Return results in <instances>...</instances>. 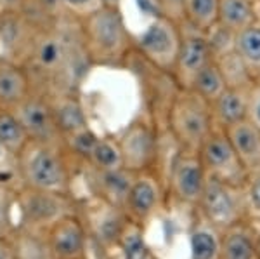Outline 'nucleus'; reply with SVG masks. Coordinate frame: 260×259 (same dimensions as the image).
Returning a JSON list of instances; mask_svg holds the SVG:
<instances>
[{
  "mask_svg": "<svg viewBox=\"0 0 260 259\" xmlns=\"http://www.w3.org/2000/svg\"><path fill=\"white\" fill-rule=\"evenodd\" d=\"M78 24L83 56L90 65L120 66L134 51V35L121 9L101 7Z\"/></svg>",
  "mask_w": 260,
  "mask_h": 259,
  "instance_id": "nucleus-1",
  "label": "nucleus"
},
{
  "mask_svg": "<svg viewBox=\"0 0 260 259\" xmlns=\"http://www.w3.org/2000/svg\"><path fill=\"white\" fill-rule=\"evenodd\" d=\"M66 148L30 139L16 155L21 186L49 193L71 195V170Z\"/></svg>",
  "mask_w": 260,
  "mask_h": 259,
  "instance_id": "nucleus-2",
  "label": "nucleus"
},
{
  "mask_svg": "<svg viewBox=\"0 0 260 259\" xmlns=\"http://www.w3.org/2000/svg\"><path fill=\"white\" fill-rule=\"evenodd\" d=\"M215 127L210 103L191 89H177L167 111V129L177 150L198 153L201 143Z\"/></svg>",
  "mask_w": 260,
  "mask_h": 259,
  "instance_id": "nucleus-3",
  "label": "nucleus"
},
{
  "mask_svg": "<svg viewBox=\"0 0 260 259\" xmlns=\"http://www.w3.org/2000/svg\"><path fill=\"white\" fill-rule=\"evenodd\" d=\"M182 35V24L158 14L149 19L141 33L134 35V49H137L154 70L172 75Z\"/></svg>",
  "mask_w": 260,
  "mask_h": 259,
  "instance_id": "nucleus-4",
  "label": "nucleus"
},
{
  "mask_svg": "<svg viewBox=\"0 0 260 259\" xmlns=\"http://www.w3.org/2000/svg\"><path fill=\"white\" fill-rule=\"evenodd\" d=\"M198 216L220 232L248 221L245 188L207 178L203 193L196 204Z\"/></svg>",
  "mask_w": 260,
  "mask_h": 259,
  "instance_id": "nucleus-5",
  "label": "nucleus"
},
{
  "mask_svg": "<svg viewBox=\"0 0 260 259\" xmlns=\"http://www.w3.org/2000/svg\"><path fill=\"white\" fill-rule=\"evenodd\" d=\"M14 204L18 206L21 216L19 228L39 233L47 232L57 219L77 212L71 195L49 193L26 186H21L14 191Z\"/></svg>",
  "mask_w": 260,
  "mask_h": 259,
  "instance_id": "nucleus-6",
  "label": "nucleus"
},
{
  "mask_svg": "<svg viewBox=\"0 0 260 259\" xmlns=\"http://www.w3.org/2000/svg\"><path fill=\"white\" fill-rule=\"evenodd\" d=\"M116 141L125 170L132 174L156 170L160 158V132L153 122L136 120L121 131Z\"/></svg>",
  "mask_w": 260,
  "mask_h": 259,
  "instance_id": "nucleus-7",
  "label": "nucleus"
},
{
  "mask_svg": "<svg viewBox=\"0 0 260 259\" xmlns=\"http://www.w3.org/2000/svg\"><path fill=\"white\" fill-rule=\"evenodd\" d=\"M198 157L208 178L219 179V181L229 183V185H245L248 172L238 158L224 129H212V132L200 146Z\"/></svg>",
  "mask_w": 260,
  "mask_h": 259,
  "instance_id": "nucleus-8",
  "label": "nucleus"
},
{
  "mask_svg": "<svg viewBox=\"0 0 260 259\" xmlns=\"http://www.w3.org/2000/svg\"><path fill=\"white\" fill-rule=\"evenodd\" d=\"M207 178L208 176L205 172V167L201 164L198 153L177 150L169 167L167 186H169L170 195L177 202L196 207L201 193H203Z\"/></svg>",
  "mask_w": 260,
  "mask_h": 259,
  "instance_id": "nucleus-9",
  "label": "nucleus"
},
{
  "mask_svg": "<svg viewBox=\"0 0 260 259\" xmlns=\"http://www.w3.org/2000/svg\"><path fill=\"white\" fill-rule=\"evenodd\" d=\"M19 122L23 124L24 131L30 139L40 143L64 146V137L61 136L52 113V106L47 96L31 93L12 110Z\"/></svg>",
  "mask_w": 260,
  "mask_h": 259,
  "instance_id": "nucleus-10",
  "label": "nucleus"
},
{
  "mask_svg": "<svg viewBox=\"0 0 260 259\" xmlns=\"http://www.w3.org/2000/svg\"><path fill=\"white\" fill-rule=\"evenodd\" d=\"M52 259H87L90 237L77 212L57 219L45 232Z\"/></svg>",
  "mask_w": 260,
  "mask_h": 259,
  "instance_id": "nucleus-11",
  "label": "nucleus"
},
{
  "mask_svg": "<svg viewBox=\"0 0 260 259\" xmlns=\"http://www.w3.org/2000/svg\"><path fill=\"white\" fill-rule=\"evenodd\" d=\"M163 198H165L163 185L156 170L134 174L132 185L128 188L127 198L123 204V211L130 221L144 226L160 211Z\"/></svg>",
  "mask_w": 260,
  "mask_h": 259,
  "instance_id": "nucleus-12",
  "label": "nucleus"
},
{
  "mask_svg": "<svg viewBox=\"0 0 260 259\" xmlns=\"http://www.w3.org/2000/svg\"><path fill=\"white\" fill-rule=\"evenodd\" d=\"M210 61H213V52L205 33L186 28L170 77L179 89H189L196 75Z\"/></svg>",
  "mask_w": 260,
  "mask_h": 259,
  "instance_id": "nucleus-13",
  "label": "nucleus"
},
{
  "mask_svg": "<svg viewBox=\"0 0 260 259\" xmlns=\"http://www.w3.org/2000/svg\"><path fill=\"white\" fill-rule=\"evenodd\" d=\"M82 221L90 240H94L98 247H103L110 252V249L116 247L118 244V239L128 218L123 209L111 206L95 197L94 204H90L87 209V218Z\"/></svg>",
  "mask_w": 260,
  "mask_h": 259,
  "instance_id": "nucleus-14",
  "label": "nucleus"
},
{
  "mask_svg": "<svg viewBox=\"0 0 260 259\" xmlns=\"http://www.w3.org/2000/svg\"><path fill=\"white\" fill-rule=\"evenodd\" d=\"M70 45L64 35L57 30L40 28L28 54L24 66H33L45 75H59L70 65Z\"/></svg>",
  "mask_w": 260,
  "mask_h": 259,
  "instance_id": "nucleus-15",
  "label": "nucleus"
},
{
  "mask_svg": "<svg viewBox=\"0 0 260 259\" xmlns=\"http://www.w3.org/2000/svg\"><path fill=\"white\" fill-rule=\"evenodd\" d=\"M31 91L28 66L0 56V108L14 110Z\"/></svg>",
  "mask_w": 260,
  "mask_h": 259,
  "instance_id": "nucleus-16",
  "label": "nucleus"
},
{
  "mask_svg": "<svg viewBox=\"0 0 260 259\" xmlns=\"http://www.w3.org/2000/svg\"><path fill=\"white\" fill-rule=\"evenodd\" d=\"M234 152L245 167L246 172H255L260 169V129L248 119L236 122L224 129Z\"/></svg>",
  "mask_w": 260,
  "mask_h": 259,
  "instance_id": "nucleus-17",
  "label": "nucleus"
},
{
  "mask_svg": "<svg viewBox=\"0 0 260 259\" xmlns=\"http://www.w3.org/2000/svg\"><path fill=\"white\" fill-rule=\"evenodd\" d=\"M49 101L52 106L54 120L62 137L89 127V117L77 96L56 94L54 98H49Z\"/></svg>",
  "mask_w": 260,
  "mask_h": 259,
  "instance_id": "nucleus-18",
  "label": "nucleus"
},
{
  "mask_svg": "<svg viewBox=\"0 0 260 259\" xmlns=\"http://www.w3.org/2000/svg\"><path fill=\"white\" fill-rule=\"evenodd\" d=\"M250 89H233V87H228L215 101L210 103V111L215 127L225 129L229 125L246 119Z\"/></svg>",
  "mask_w": 260,
  "mask_h": 259,
  "instance_id": "nucleus-19",
  "label": "nucleus"
},
{
  "mask_svg": "<svg viewBox=\"0 0 260 259\" xmlns=\"http://www.w3.org/2000/svg\"><path fill=\"white\" fill-rule=\"evenodd\" d=\"M92 174H94V183H92V186H94L95 197L111 204V206L123 209L128 188L132 185L134 174L125 169H116V170L92 169Z\"/></svg>",
  "mask_w": 260,
  "mask_h": 259,
  "instance_id": "nucleus-20",
  "label": "nucleus"
},
{
  "mask_svg": "<svg viewBox=\"0 0 260 259\" xmlns=\"http://www.w3.org/2000/svg\"><path fill=\"white\" fill-rule=\"evenodd\" d=\"M255 233L250 221L224 229L219 259H255Z\"/></svg>",
  "mask_w": 260,
  "mask_h": 259,
  "instance_id": "nucleus-21",
  "label": "nucleus"
},
{
  "mask_svg": "<svg viewBox=\"0 0 260 259\" xmlns=\"http://www.w3.org/2000/svg\"><path fill=\"white\" fill-rule=\"evenodd\" d=\"M222 247V232L203 218L196 219L189 232L191 259H219Z\"/></svg>",
  "mask_w": 260,
  "mask_h": 259,
  "instance_id": "nucleus-22",
  "label": "nucleus"
},
{
  "mask_svg": "<svg viewBox=\"0 0 260 259\" xmlns=\"http://www.w3.org/2000/svg\"><path fill=\"white\" fill-rule=\"evenodd\" d=\"M217 24L234 35L255 24L253 2L251 0H219Z\"/></svg>",
  "mask_w": 260,
  "mask_h": 259,
  "instance_id": "nucleus-23",
  "label": "nucleus"
},
{
  "mask_svg": "<svg viewBox=\"0 0 260 259\" xmlns=\"http://www.w3.org/2000/svg\"><path fill=\"white\" fill-rule=\"evenodd\" d=\"M233 51L248 70L251 78H257L260 75V26L251 24L245 30L238 32L234 35Z\"/></svg>",
  "mask_w": 260,
  "mask_h": 259,
  "instance_id": "nucleus-24",
  "label": "nucleus"
},
{
  "mask_svg": "<svg viewBox=\"0 0 260 259\" xmlns=\"http://www.w3.org/2000/svg\"><path fill=\"white\" fill-rule=\"evenodd\" d=\"M219 0H184L182 24L198 33L210 32L217 24Z\"/></svg>",
  "mask_w": 260,
  "mask_h": 259,
  "instance_id": "nucleus-25",
  "label": "nucleus"
},
{
  "mask_svg": "<svg viewBox=\"0 0 260 259\" xmlns=\"http://www.w3.org/2000/svg\"><path fill=\"white\" fill-rule=\"evenodd\" d=\"M115 249H118L121 259H154L146 240L144 226L130 219L125 224Z\"/></svg>",
  "mask_w": 260,
  "mask_h": 259,
  "instance_id": "nucleus-26",
  "label": "nucleus"
},
{
  "mask_svg": "<svg viewBox=\"0 0 260 259\" xmlns=\"http://www.w3.org/2000/svg\"><path fill=\"white\" fill-rule=\"evenodd\" d=\"M9 244L16 259H52L47 239L39 232L16 228V239Z\"/></svg>",
  "mask_w": 260,
  "mask_h": 259,
  "instance_id": "nucleus-27",
  "label": "nucleus"
},
{
  "mask_svg": "<svg viewBox=\"0 0 260 259\" xmlns=\"http://www.w3.org/2000/svg\"><path fill=\"white\" fill-rule=\"evenodd\" d=\"M189 89L192 93L198 94L200 98H203L207 103L215 101V99L228 89V83L224 80V75H222L215 60L208 63V65L196 75V78L192 80Z\"/></svg>",
  "mask_w": 260,
  "mask_h": 259,
  "instance_id": "nucleus-28",
  "label": "nucleus"
},
{
  "mask_svg": "<svg viewBox=\"0 0 260 259\" xmlns=\"http://www.w3.org/2000/svg\"><path fill=\"white\" fill-rule=\"evenodd\" d=\"M28 141L30 136L14 111L0 108V143L6 146L7 152L16 157L28 145Z\"/></svg>",
  "mask_w": 260,
  "mask_h": 259,
  "instance_id": "nucleus-29",
  "label": "nucleus"
},
{
  "mask_svg": "<svg viewBox=\"0 0 260 259\" xmlns=\"http://www.w3.org/2000/svg\"><path fill=\"white\" fill-rule=\"evenodd\" d=\"M87 165L95 170H116L123 169L121 162V152L116 137L99 136L98 143L92 148L89 158L85 162Z\"/></svg>",
  "mask_w": 260,
  "mask_h": 259,
  "instance_id": "nucleus-30",
  "label": "nucleus"
},
{
  "mask_svg": "<svg viewBox=\"0 0 260 259\" xmlns=\"http://www.w3.org/2000/svg\"><path fill=\"white\" fill-rule=\"evenodd\" d=\"M215 63L219 65L228 87H233V89H250L255 83L251 75L248 73V70L245 68V65H243L234 51H228L220 54V56H217Z\"/></svg>",
  "mask_w": 260,
  "mask_h": 259,
  "instance_id": "nucleus-31",
  "label": "nucleus"
},
{
  "mask_svg": "<svg viewBox=\"0 0 260 259\" xmlns=\"http://www.w3.org/2000/svg\"><path fill=\"white\" fill-rule=\"evenodd\" d=\"M98 139H99V136L92 131L90 125H89V127L82 129V131L66 136L64 148L68 153H73L75 157H78V158H82L83 162H87V158H89L92 148H94L95 143H98Z\"/></svg>",
  "mask_w": 260,
  "mask_h": 259,
  "instance_id": "nucleus-32",
  "label": "nucleus"
},
{
  "mask_svg": "<svg viewBox=\"0 0 260 259\" xmlns=\"http://www.w3.org/2000/svg\"><path fill=\"white\" fill-rule=\"evenodd\" d=\"M245 200L250 223H260V169L250 172L245 185Z\"/></svg>",
  "mask_w": 260,
  "mask_h": 259,
  "instance_id": "nucleus-33",
  "label": "nucleus"
},
{
  "mask_svg": "<svg viewBox=\"0 0 260 259\" xmlns=\"http://www.w3.org/2000/svg\"><path fill=\"white\" fill-rule=\"evenodd\" d=\"M57 6L62 12H68L77 21L85 19L87 16L104 7L101 0H57Z\"/></svg>",
  "mask_w": 260,
  "mask_h": 259,
  "instance_id": "nucleus-34",
  "label": "nucleus"
},
{
  "mask_svg": "<svg viewBox=\"0 0 260 259\" xmlns=\"http://www.w3.org/2000/svg\"><path fill=\"white\" fill-rule=\"evenodd\" d=\"M12 204H14V191L0 186V239H7L14 232L11 224Z\"/></svg>",
  "mask_w": 260,
  "mask_h": 259,
  "instance_id": "nucleus-35",
  "label": "nucleus"
},
{
  "mask_svg": "<svg viewBox=\"0 0 260 259\" xmlns=\"http://www.w3.org/2000/svg\"><path fill=\"white\" fill-rule=\"evenodd\" d=\"M158 14L165 16L175 23L182 24L184 16V0H156Z\"/></svg>",
  "mask_w": 260,
  "mask_h": 259,
  "instance_id": "nucleus-36",
  "label": "nucleus"
},
{
  "mask_svg": "<svg viewBox=\"0 0 260 259\" xmlns=\"http://www.w3.org/2000/svg\"><path fill=\"white\" fill-rule=\"evenodd\" d=\"M246 119L260 129V85L253 83L248 91V111Z\"/></svg>",
  "mask_w": 260,
  "mask_h": 259,
  "instance_id": "nucleus-37",
  "label": "nucleus"
},
{
  "mask_svg": "<svg viewBox=\"0 0 260 259\" xmlns=\"http://www.w3.org/2000/svg\"><path fill=\"white\" fill-rule=\"evenodd\" d=\"M31 0H0V12H26Z\"/></svg>",
  "mask_w": 260,
  "mask_h": 259,
  "instance_id": "nucleus-38",
  "label": "nucleus"
},
{
  "mask_svg": "<svg viewBox=\"0 0 260 259\" xmlns=\"http://www.w3.org/2000/svg\"><path fill=\"white\" fill-rule=\"evenodd\" d=\"M0 259H16L7 239H0Z\"/></svg>",
  "mask_w": 260,
  "mask_h": 259,
  "instance_id": "nucleus-39",
  "label": "nucleus"
},
{
  "mask_svg": "<svg viewBox=\"0 0 260 259\" xmlns=\"http://www.w3.org/2000/svg\"><path fill=\"white\" fill-rule=\"evenodd\" d=\"M104 7H116V9H121V2L123 0H101Z\"/></svg>",
  "mask_w": 260,
  "mask_h": 259,
  "instance_id": "nucleus-40",
  "label": "nucleus"
},
{
  "mask_svg": "<svg viewBox=\"0 0 260 259\" xmlns=\"http://www.w3.org/2000/svg\"><path fill=\"white\" fill-rule=\"evenodd\" d=\"M253 2V12H255V24L260 26V0H251Z\"/></svg>",
  "mask_w": 260,
  "mask_h": 259,
  "instance_id": "nucleus-41",
  "label": "nucleus"
},
{
  "mask_svg": "<svg viewBox=\"0 0 260 259\" xmlns=\"http://www.w3.org/2000/svg\"><path fill=\"white\" fill-rule=\"evenodd\" d=\"M255 259H260V228L255 233Z\"/></svg>",
  "mask_w": 260,
  "mask_h": 259,
  "instance_id": "nucleus-42",
  "label": "nucleus"
},
{
  "mask_svg": "<svg viewBox=\"0 0 260 259\" xmlns=\"http://www.w3.org/2000/svg\"><path fill=\"white\" fill-rule=\"evenodd\" d=\"M255 83H257V85H260V75H258L257 78H255Z\"/></svg>",
  "mask_w": 260,
  "mask_h": 259,
  "instance_id": "nucleus-43",
  "label": "nucleus"
}]
</instances>
